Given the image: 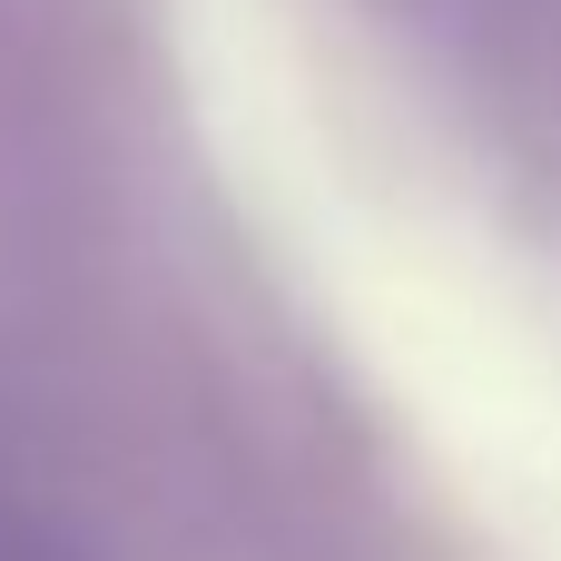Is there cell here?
I'll list each match as a JSON object with an SVG mask.
<instances>
[{
	"mask_svg": "<svg viewBox=\"0 0 561 561\" xmlns=\"http://www.w3.org/2000/svg\"><path fill=\"white\" fill-rule=\"evenodd\" d=\"M0 561H79V552H69L59 533H39L30 513H10V503H0Z\"/></svg>",
	"mask_w": 561,
	"mask_h": 561,
	"instance_id": "6da1fadb",
	"label": "cell"
}]
</instances>
